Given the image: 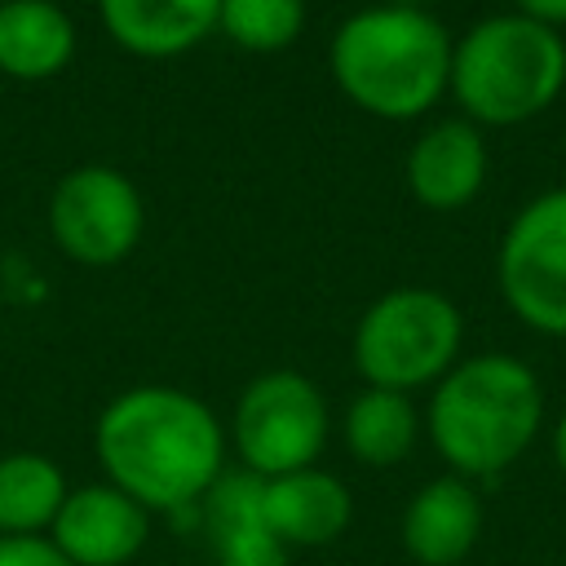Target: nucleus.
<instances>
[{
    "label": "nucleus",
    "instance_id": "nucleus-1",
    "mask_svg": "<svg viewBox=\"0 0 566 566\" xmlns=\"http://www.w3.org/2000/svg\"><path fill=\"white\" fill-rule=\"evenodd\" d=\"M93 451L111 486L146 513H186L226 473V429L212 407L172 385L115 394L93 429Z\"/></svg>",
    "mask_w": 566,
    "mask_h": 566
},
{
    "label": "nucleus",
    "instance_id": "nucleus-2",
    "mask_svg": "<svg viewBox=\"0 0 566 566\" xmlns=\"http://www.w3.org/2000/svg\"><path fill=\"white\" fill-rule=\"evenodd\" d=\"M544 424L539 376L513 354L460 358L429 398L424 429L455 478H500Z\"/></svg>",
    "mask_w": 566,
    "mask_h": 566
},
{
    "label": "nucleus",
    "instance_id": "nucleus-3",
    "mask_svg": "<svg viewBox=\"0 0 566 566\" xmlns=\"http://www.w3.org/2000/svg\"><path fill=\"white\" fill-rule=\"evenodd\" d=\"M451 35L420 4H371L345 18L327 62L340 93L376 119H416L451 88Z\"/></svg>",
    "mask_w": 566,
    "mask_h": 566
},
{
    "label": "nucleus",
    "instance_id": "nucleus-4",
    "mask_svg": "<svg viewBox=\"0 0 566 566\" xmlns=\"http://www.w3.org/2000/svg\"><path fill=\"white\" fill-rule=\"evenodd\" d=\"M566 84V40L522 13L473 22L451 44V93L469 124H526Z\"/></svg>",
    "mask_w": 566,
    "mask_h": 566
},
{
    "label": "nucleus",
    "instance_id": "nucleus-5",
    "mask_svg": "<svg viewBox=\"0 0 566 566\" xmlns=\"http://www.w3.org/2000/svg\"><path fill=\"white\" fill-rule=\"evenodd\" d=\"M464 318L433 287H394L371 301L354 327V367L371 389L411 394L438 385L460 363Z\"/></svg>",
    "mask_w": 566,
    "mask_h": 566
},
{
    "label": "nucleus",
    "instance_id": "nucleus-6",
    "mask_svg": "<svg viewBox=\"0 0 566 566\" xmlns=\"http://www.w3.org/2000/svg\"><path fill=\"white\" fill-rule=\"evenodd\" d=\"M327 398L301 371H261L234 402L230 447L256 478H283L310 469L327 447Z\"/></svg>",
    "mask_w": 566,
    "mask_h": 566
},
{
    "label": "nucleus",
    "instance_id": "nucleus-7",
    "mask_svg": "<svg viewBox=\"0 0 566 566\" xmlns=\"http://www.w3.org/2000/svg\"><path fill=\"white\" fill-rule=\"evenodd\" d=\"M495 279L504 305L544 336H566V186L535 195L504 230Z\"/></svg>",
    "mask_w": 566,
    "mask_h": 566
},
{
    "label": "nucleus",
    "instance_id": "nucleus-8",
    "mask_svg": "<svg viewBox=\"0 0 566 566\" xmlns=\"http://www.w3.org/2000/svg\"><path fill=\"white\" fill-rule=\"evenodd\" d=\"M142 195L137 186L106 164L71 168L49 199L53 243L80 265H115L142 239Z\"/></svg>",
    "mask_w": 566,
    "mask_h": 566
},
{
    "label": "nucleus",
    "instance_id": "nucleus-9",
    "mask_svg": "<svg viewBox=\"0 0 566 566\" xmlns=\"http://www.w3.org/2000/svg\"><path fill=\"white\" fill-rule=\"evenodd\" d=\"M150 535V513L111 482L75 486L49 526L71 566H128Z\"/></svg>",
    "mask_w": 566,
    "mask_h": 566
},
{
    "label": "nucleus",
    "instance_id": "nucleus-10",
    "mask_svg": "<svg viewBox=\"0 0 566 566\" xmlns=\"http://www.w3.org/2000/svg\"><path fill=\"white\" fill-rule=\"evenodd\" d=\"M199 517L217 566H287V548L265 522V478L226 469L199 500Z\"/></svg>",
    "mask_w": 566,
    "mask_h": 566
},
{
    "label": "nucleus",
    "instance_id": "nucleus-11",
    "mask_svg": "<svg viewBox=\"0 0 566 566\" xmlns=\"http://www.w3.org/2000/svg\"><path fill=\"white\" fill-rule=\"evenodd\" d=\"M482 535V500L469 478H433L402 509V548L416 566H460Z\"/></svg>",
    "mask_w": 566,
    "mask_h": 566
},
{
    "label": "nucleus",
    "instance_id": "nucleus-12",
    "mask_svg": "<svg viewBox=\"0 0 566 566\" xmlns=\"http://www.w3.org/2000/svg\"><path fill=\"white\" fill-rule=\"evenodd\" d=\"M486 181V142L469 119H442L424 128L407 155V186L416 203L433 212L464 208Z\"/></svg>",
    "mask_w": 566,
    "mask_h": 566
},
{
    "label": "nucleus",
    "instance_id": "nucleus-13",
    "mask_svg": "<svg viewBox=\"0 0 566 566\" xmlns=\"http://www.w3.org/2000/svg\"><path fill=\"white\" fill-rule=\"evenodd\" d=\"M265 522L283 548H323L354 522V495L336 473L310 464L283 478H265Z\"/></svg>",
    "mask_w": 566,
    "mask_h": 566
},
{
    "label": "nucleus",
    "instance_id": "nucleus-14",
    "mask_svg": "<svg viewBox=\"0 0 566 566\" xmlns=\"http://www.w3.org/2000/svg\"><path fill=\"white\" fill-rule=\"evenodd\" d=\"M106 35L137 57H177L217 31L221 0H97Z\"/></svg>",
    "mask_w": 566,
    "mask_h": 566
},
{
    "label": "nucleus",
    "instance_id": "nucleus-15",
    "mask_svg": "<svg viewBox=\"0 0 566 566\" xmlns=\"http://www.w3.org/2000/svg\"><path fill=\"white\" fill-rule=\"evenodd\" d=\"M75 53V22L57 0L0 4V71L13 80H53Z\"/></svg>",
    "mask_w": 566,
    "mask_h": 566
},
{
    "label": "nucleus",
    "instance_id": "nucleus-16",
    "mask_svg": "<svg viewBox=\"0 0 566 566\" xmlns=\"http://www.w3.org/2000/svg\"><path fill=\"white\" fill-rule=\"evenodd\" d=\"M340 433H345V447L354 460H363L371 469H389V464L411 455V447L420 438V411H416L411 394L367 385L345 407Z\"/></svg>",
    "mask_w": 566,
    "mask_h": 566
},
{
    "label": "nucleus",
    "instance_id": "nucleus-17",
    "mask_svg": "<svg viewBox=\"0 0 566 566\" xmlns=\"http://www.w3.org/2000/svg\"><path fill=\"white\" fill-rule=\"evenodd\" d=\"M71 486L66 473L40 451L0 455V535H49Z\"/></svg>",
    "mask_w": 566,
    "mask_h": 566
},
{
    "label": "nucleus",
    "instance_id": "nucleus-18",
    "mask_svg": "<svg viewBox=\"0 0 566 566\" xmlns=\"http://www.w3.org/2000/svg\"><path fill=\"white\" fill-rule=\"evenodd\" d=\"M305 27V0H221L217 31L248 49V53H274L287 49Z\"/></svg>",
    "mask_w": 566,
    "mask_h": 566
},
{
    "label": "nucleus",
    "instance_id": "nucleus-19",
    "mask_svg": "<svg viewBox=\"0 0 566 566\" xmlns=\"http://www.w3.org/2000/svg\"><path fill=\"white\" fill-rule=\"evenodd\" d=\"M0 566H71L49 535H0Z\"/></svg>",
    "mask_w": 566,
    "mask_h": 566
},
{
    "label": "nucleus",
    "instance_id": "nucleus-20",
    "mask_svg": "<svg viewBox=\"0 0 566 566\" xmlns=\"http://www.w3.org/2000/svg\"><path fill=\"white\" fill-rule=\"evenodd\" d=\"M513 4H517L522 18L544 22V27H553V31L566 22V0H513Z\"/></svg>",
    "mask_w": 566,
    "mask_h": 566
},
{
    "label": "nucleus",
    "instance_id": "nucleus-21",
    "mask_svg": "<svg viewBox=\"0 0 566 566\" xmlns=\"http://www.w3.org/2000/svg\"><path fill=\"white\" fill-rule=\"evenodd\" d=\"M553 460H557V469L566 473V411H562L557 424H553Z\"/></svg>",
    "mask_w": 566,
    "mask_h": 566
},
{
    "label": "nucleus",
    "instance_id": "nucleus-22",
    "mask_svg": "<svg viewBox=\"0 0 566 566\" xmlns=\"http://www.w3.org/2000/svg\"><path fill=\"white\" fill-rule=\"evenodd\" d=\"M394 4H416V0H394Z\"/></svg>",
    "mask_w": 566,
    "mask_h": 566
},
{
    "label": "nucleus",
    "instance_id": "nucleus-23",
    "mask_svg": "<svg viewBox=\"0 0 566 566\" xmlns=\"http://www.w3.org/2000/svg\"><path fill=\"white\" fill-rule=\"evenodd\" d=\"M0 4H4V0H0Z\"/></svg>",
    "mask_w": 566,
    "mask_h": 566
}]
</instances>
